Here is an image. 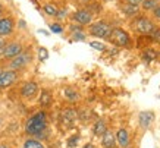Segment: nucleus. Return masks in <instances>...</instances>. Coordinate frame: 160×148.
I'll return each instance as SVG.
<instances>
[{
	"mask_svg": "<svg viewBox=\"0 0 160 148\" xmlns=\"http://www.w3.org/2000/svg\"><path fill=\"white\" fill-rule=\"evenodd\" d=\"M47 126V115L46 111H37L27 120L25 125V132L29 135H38L41 134Z\"/></svg>",
	"mask_w": 160,
	"mask_h": 148,
	"instance_id": "1",
	"label": "nucleus"
},
{
	"mask_svg": "<svg viewBox=\"0 0 160 148\" xmlns=\"http://www.w3.org/2000/svg\"><path fill=\"white\" fill-rule=\"evenodd\" d=\"M109 43H112L113 46L116 47H121V48H131L132 47V40L129 37L128 31H125L123 28H112L110 31V35L107 37Z\"/></svg>",
	"mask_w": 160,
	"mask_h": 148,
	"instance_id": "2",
	"label": "nucleus"
},
{
	"mask_svg": "<svg viewBox=\"0 0 160 148\" xmlns=\"http://www.w3.org/2000/svg\"><path fill=\"white\" fill-rule=\"evenodd\" d=\"M112 31V25L109 22H104V21H98L96 24H90V28H88V34L92 35V37H97V38H106L110 35Z\"/></svg>",
	"mask_w": 160,
	"mask_h": 148,
	"instance_id": "3",
	"label": "nucleus"
},
{
	"mask_svg": "<svg viewBox=\"0 0 160 148\" xmlns=\"http://www.w3.org/2000/svg\"><path fill=\"white\" fill-rule=\"evenodd\" d=\"M132 27H134V29H135L140 35H150L156 25L150 18H147V16H138Z\"/></svg>",
	"mask_w": 160,
	"mask_h": 148,
	"instance_id": "4",
	"label": "nucleus"
},
{
	"mask_svg": "<svg viewBox=\"0 0 160 148\" xmlns=\"http://www.w3.org/2000/svg\"><path fill=\"white\" fill-rule=\"evenodd\" d=\"M32 60V54L29 52H22L15 56L13 59H10V63H9V67L12 71H19V69H24L25 66H28L29 63Z\"/></svg>",
	"mask_w": 160,
	"mask_h": 148,
	"instance_id": "5",
	"label": "nucleus"
},
{
	"mask_svg": "<svg viewBox=\"0 0 160 148\" xmlns=\"http://www.w3.org/2000/svg\"><path fill=\"white\" fill-rule=\"evenodd\" d=\"M72 19L75 24L81 25V27H85V25H90L92 22V13L88 9H78L72 15Z\"/></svg>",
	"mask_w": 160,
	"mask_h": 148,
	"instance_id": "6",
	"label": "nucleus"
},
{
	"mask_svg": "<svg viewBox=\"0 0 160 148\" xmlns=\"http://www.w3.org/2000/svg\"><path fill=\"white\" fill-rule=\"evenodd\" d=\"M24 50L22 44L18 43V41H13V43H9V44H5V47L2 48V56L5 59H13L15 56H18L21 52Z\"/></svg>",
	"mask_w": 160,
	"mask_h": 148,
	"instance_id": "7",
	"label": "nucleus"
},
{
	"mask_svg": "<svg viewBox=\"0 0 160 148\" xmlns=\"http://www.w3.org/2000/svg\"><path fill=\"white\" fill-rule=\"evenodd\" d=\"M18 81V73L16 71H0V88H8V86L13 85Z\"/></svg>",
	"mask_w": 160,
	"mask_h": 148,
	"instance_id": "8",
	"label": "nucleus"
},
{
	"mask_svg": "<svg viewBox=\"0 0 160 148\" xmlns=\"http://www.w3.org/2000/svg\"><path fill=\"white\" fill-rule=\"evenodd\" d=\"M15 28V21L10 16H3L0 18V37H9L10 34L13 32Z\"/></svg>",
	"mask_w": 160,
	"mask_h": 148,
	"instance_id": "9",
	"label": "nucleus"
},
{
	"mask_svg": "<svg viewBox=\"0 0 160 148\" xmlns=\"http://www.w3.org/2000/svg\"><path fill=\"white\" fill-rule=\"evenodd\" d=\"M37 92H38V85L32 81L25 82L24 85L21 86V96L24 97V98H27V100L34 98V97L37 96Z\"/></svg>",
	"mask_w": 160,
	"mask_h": 148,
	"instance_id": "10",
	"label": "nucleus"
},
{
	"mask_svg": "<svg viewBox=\"0 0 160 148\" xmlns=\"http://www.w3.org/2000/svg\"><path fill=\"white\" fill-rule=\"evenodd\" d=\"M121 10L122 13L126 15L128 18H134V16H138V13H140V6L137 5H131V3H123V5H121Z\"/></svg>",
	"mask_w": 160,
	"mask_h": 148,
	"instance_id": "11",
	"label": "nucleus"
},
{
	"mask_svg": "<svg viewBox=\"0 0 160 148\" xmlns=\"http://www.w3.org/2000/svg\"><path fill=\"white\" fill-rule=\"evenodd\" d=\"M102 145L104 148H115V145H116V136H115V134L112 132V131H106L104 134L102 135Z\"/></svg>",
	"mask_w": 160,
	"mask_h": 148,
	"instance_id": "12",
	"label": "nucleus"
},
{
	"mask_svg": "<svg viewBox=\"0 0 160 148\" xmlns=\"http://www.w3.org/2000/svg\"><path fill=\"white\" fill-rule=\"evenodd\" d=\"M60 119H62V123L69 126V125L73 123V120L77 119V111L73 109H65L62 111V116H60Z\"/></svg>",
	"mask_w": 160,
	"mask_h": 148,
	"instance_id": "13",
	"label": "nucleus"
},
{
	"mask_svg": "<svg viewBox=\"0 0 160 148\" xmlns=\"http://www.w3.org/2000/svg\"><path fill=\"white\" fill-rule=\"evenodd\" d=\"M115 136H116L118 144H119L122 148H126L128 145H129V134H128V131H126V129L121 128L116 132V135H115Z\"/></svg>",
	"mask_w": 160,
	"mask_h": 148,
	"instance_id": "14",
	"label": "nucleus"
},
{
	"mask_svg": "<svg viewBox=\"0 0 160 148\" xmlns=\"http://www.w3.org/2000/svg\"><path fill=\"white\" fill-rule=\"evenodd\" d=\"M154 119V116L151 111H141L140 116H138V122H140V126L142 129H147L150 126V123L153 122Z\"/></svg>",
	"mask_w": 160,
	"mask_h": 148,
	"instance_id": "15",
	"label": "nucleus"
},
{
	"mask_svg": "<svg viewBox=\"0 0 160 148\" xmlns=\"http://www.w3.org/2000/svg\"><path fill=\"white\" fill-rule=\"evenodd\" d=\"M141 59H142L146 63H150L151 60L157 59V52L153 50L151 47H146L142 52H141Z\"/></svg>",
	"mask_w": 160,
	"mask_h": 148,
	"instance_id": "16",
	"label": "nucleus"
},
{
	"mask_svg": "<svg viewBox=\"0 0 160 148\" xmlns=\"http://www.w3.org/2000/svg\"><path fill=\"white\" fill-rule=\"evenodd\" d=\"M53 101V96L49 90H43L41 91V96H40V104L41 107H49Z\"/></svg>",
	"mask_w": 160,
	"mask_h": 148,
	"instance_id": "17",
	"label": "nucleus"
},
{
	"mask_svg": "<svg viewBox=\"0 0 160 148\" xmlns=\"http://www.w3.org/2000/svg\"><path fill=\"white\" fill-rule=\"evenodd\" d=\"M157 6H159V0H142L141 2V9L146 12H151Z\"/></svg>",
	"mask_w": 160,
	"mask_h": 148,
	"instance_id": "18",
	"label": "nucleus"
},
{
	"mask_svg": "<svg viewBox=\"0 0 160 148\" xmlns=\"http://www.w3.org/2000/svg\"><path fill=\"white\" fill-rule=\"evenodd\" d=\"M63 96L66 97L69 101H77L78 98H79L78 91L73 90V88H71V86H68V88H65V90H63Z\"/></svg>",
	"mask_w": 160,
	"mask_h": 148,
	"instance_id": "19",
	"label": "nucleus"
},
{
	"mask_svg": "<svg viewBox=\"0 0 160 148\" xmlns=\"http://www.w3.org/2000/svg\"><path fill=\"white\" fill-rule=\"evenodd\" d=\"M43 10H44V13L47 15V16H56L58 12H59L58 6L54 5V3H46L44 7H43Z\"/></svg>",
	"mask_w": 160,
	"mask_h": 148,
	"instance_id": "20",
	"label": "nucleus"
},
{
	"mask_svg": "<svg viewBox=\"0 0 160 148\" xmlns=\"http://www.w3.org/2000/svg\"><path fill=\"white\" fill-rule=\"evenodd\" d=\"M107 131V126L106 123L103 122V120H98V122H96V125H94V135H97V136H102L104 132Z\"/></svg>",
	"mask_w": 160,
	"mask_h": 148,
	"instance_id": "21",
	"label": "nucleus"
},
{
	"mask_svg": "<svg viewBox=\"0 0 160 148\" xmlns=\"http://www.w3.org/2000/svg\"><path fill=\"white\" fill-rule=\"evenodd\" d=\"M85 9H88L92 15L100 13V12H102V5H98V3H96V2L90 0V2H87V7H85Z\"/></svg>",
	"mask_w": 160,
	"mask_h": 148,
	"instance_id": "22",
	"label": "nucleus"
},
{
	"mask_svg": "<svg viewBox=\"0 0 160 148\" xmlns=\"http://www.w3.org/2000/svg\"><path fill=\"white\" fill-rule=\"evenodd\" d=\"M24 148H44V145L40 141H35V139H28L25 141Z\"/></svg>",
	"mask_w": 160,
	"mask_h": 148,
	"instance_id": "23",
	"label": "nucleus"
},
{
	"mask_svg": "<svg viewBox=\"0 0 160 148\" xmlns=\"http://www.w3.org/2000/svg\"><path fill=\"white\" fill-rule=\"evenodd\" d=\"M150 38H151V41L160 44V27H154V29L150 34Z\"/></svg>",
	"mask_w": 160,
	"mask_h": 148,
	"instance_id": "24",
	"label": "nucleus"
},
{
	"mask_svg": "<svg viewBox=\"0 0 160 148\" xmlns=\"http://www.w3.org/2000/svg\"><path fill=\"white\" fill-rule=\"evenodd\" d=\"M47 57H49V50L46 47H40L38 48V59L41 62H44V60H47Z\"/></svg>",
	"mask_w": 160,
	"mask_h": 148,
	"instance_id": "25",
	"label": "nucleus"
},
{
	"mask_svg": "<svg viewBox=\"0 0 160 148\" xmlns=\"http://www.w3.org/2000/svg\"><path fill=\"white\" fill-rule=\"evenodd\" d=\"M90 46H91L92 48L98 50V52H104V50H106V46H104L103 43H100V41H91V43H90Z\"/></svg>",
	"mask_w": 160,
	"mask_h": 148,
	"instance_id": "26",
	"label": "nucleus"
},
{
	"mask_svg": "<svg viewBox=\"0 0 160 148\" xmlns=\"http://www.w3.org/2000/svg\"><path fill=\"white\" fill-rule=\"evenodd\" d=\"M50 29H52V32L60 34L63 31V27L60 24H52V25H50Z\"/></svg>",
	"mask_w": 160,
	"mask_h": 148,
	"instance_id": "27",
	"label": "nucleus"
},
{
	"mask_svg": "<svg viewBox=\"0 0 160 148\" xmlns=\"http://www.w3.org/2000/svg\"><path fill=\"white\" fill-rule=\"evenodd\" d=\"M77 144H78V136H77V135H73V136H71V138H69L68 147H75Z\"/></svg>",
	"mask_w": 160,
	"mask_h": 148,
	"instance_id": "28",
	"label": "nucleus"
},
{
	"mask_svg": "<svg viewBox=\"0 0 160 148\" xmlns=\"http://www.w3.org/2000/svg\"><path fill=\"white\" fill-rule=\"evenodd\" d=\"M151 13H153V18H154V19H159L160 21V5L151 10Z\"/></svg>",
	"mask_w": 160,
	"mask_h": 148,
	"instance_id": "29",
	"label": "nucleus"
},
{
	"mask_svg": "<svg viewBox=\"0 0 160 148\" xmlns=\"http://www.w3.org/2000/svg\"><path fill=\"white\" fill-rule=\"evenodd\" d=\"M73 40H85V34H82V31H78V32H73Z\"/></svg>",
	"mask_w": 160,
	"mask_h": 148,
	"instance_id": "30",
	"label": "nucleus"
},
{
	"mask_svg": "<svg viewBox=\"0 0 160 148\" xmlns=\"http://www.w3.org/2000/svg\"><path fill=\"white\" fill-rule=\"evenodd\" d=\"M125 2H126V3H131V5H137V6H140L142 0H125Z\"/></svg>",
	"mask_w": 160,
	"mask_h": 148,
	"instance_id": "31",
	"label": "nucleus"
},
{
	"mask_svg": "<svg viewBox=\"0 0 160 148\" xmlns=\"http://www.w3.org/2000/svg\"><path fill=\"white\" fill-rule=\"evenodd\" d=\"M5 40H3V37H0V50H2V48L5 47Z\"/></svg>",
	"mask_w": 160,
	"mask_h": 148,
	"instance_id": "32",
	"label": "nucleus"
},
{
	"mask_svg": "<svg viewBox=\"0 0 160 148\" xmlns=\"http://www.w3.org/2000/svg\"><path fill=\"white\" fill-rule=\"evenodd\" d=\"M84 148H96V147H94L92 144H85V145H84Z\"/></svg>",
	"mask_w": 160,
	"mask_h": 148,
	"instance_id": "33",
	"label": "nucleus"
},
{
	"mask_svg": "<svg viewBox=\"0 0 160 148\" xmlns=\"http://www.w3.org/2000/svg\"><path fill=\"white\" fill-rule=\"evenodd\" d=\"M2 12H3V6L0 5V15H2Z\"/></svg>",
	"mask_w": 160,
	"mask_h": 148,
	"instance_id": "34",
	"label": "nucleus"
},
{
	"mask_svg": "<svg viewBox=\"0 0 160 148\" xmlns=\"http://www.w3.org/2000/svg\"><path fill=\"white\" fill-rule=\"evenodd\" d=\"M81 2H85V3H87V2H90V0H81Z\"/></svg>",
	"mask_w": 160,
	"mask_h": 148,
	"instance_id": "35",
	"label": "nucleus"
},
{
	"mask_svg": "<svg viewBox=\"0 0 160 148\" xmlns=\"http://www.w3.org/2000/svg\"><path fill=\"white\" fill-rule=\"evenodd\" d=\"M0 148H3V147H0Z\"/></svg>",
	"mask_w": 160,
	"mask_h": 148,
	"instance_id": "36",
	"label": "nucleus"
}]
</instances>
